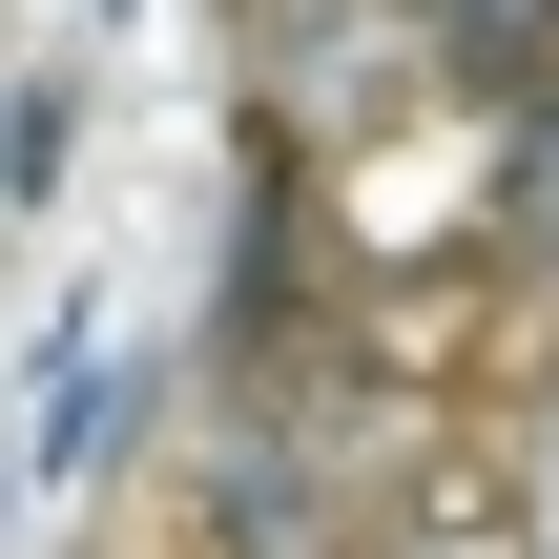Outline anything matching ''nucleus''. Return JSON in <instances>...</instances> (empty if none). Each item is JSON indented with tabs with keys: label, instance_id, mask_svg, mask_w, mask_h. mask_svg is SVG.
Masks as SVG:
<instances>
[{
	"label": "nucleus",
	"instance_id": "f257e3e1",
	"mask_svg": "<svg viewBox=\"0 0 559 559\" xmlns=\"http://www.w3.org/2000/svg\"><path fill=\"white\" fill-rule=\"evenodd\" d=\"M394 477L353 456V415L290 373H228V436H207V559H394Z\"/></svg>",
	"mask_w": 559,
	"mask_h": 559
},
{
	"label": "nucleus",
	"instance_id": "f03ea898",
	"mask_svg": "<svg viewBox=\"0 0 559 559\" xmlns=\"http://www.w3.org/2000/svg\"><path fill=\"white\" fill-rule=\"evenodd\" d=\"M456 249L559 311V104H498V124H477V228H456Z\"/></svg>",
	"mask_w": 559,
	"mask_h": 559
},
{
	"label": "nucleus",
	"instance_id": "7ed1b4c3",
	"mask_svg": "<svg viewBox=\"0 0 559 559\" xmlns=\"http://www.w3.org/2000/svg\"><path fill=\"white\" fill-rule=\"evenodd\" d=\"M436 21V62H456V104L498 124V104H559V0H415Z\"/></svg>",
	"mask_w": 559,
	"mask_h": 559
},
{
	"label": "nucleus",
	"instance_id": "20e7f679",
	"mask_svg": "<svg viewBox=\"0 0 559 559\" xmlns=\"http://www.w3.org/2000/svg\"><path fill=\"white\" fill-rule=\"evenodd\" d=\"M519 519H539V559H559V353H539V394H519Z\"/></svg>",
	"mask_w": 559,
	"mask_h": 559
},
{
	"label": "nucleus",
	"instance_id": "39448f33",
	"mask_svg": "<svg viewBox=\"0 0 559 559\" xmlns=\"http://www.w3.org/2000/svg\"><path fill=\"white\" fill-rule=\"evenodd\" d=\"M394 559H498V539H477V519H415V539H394Z\"/></svg>",
	"mask_w": 559,
	"mask_h": 559
}]
</instances>
